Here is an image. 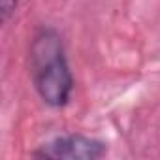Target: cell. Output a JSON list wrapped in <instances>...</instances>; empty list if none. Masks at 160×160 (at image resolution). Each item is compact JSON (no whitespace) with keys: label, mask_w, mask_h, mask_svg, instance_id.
Returning a JSON list of instances; mask_svg holds the SVG:
<instances>
[{"label":"cell","mask_w":160,"mask_h":160,"mask_svg":"<svg viewBox=\"0 0 160 160\" xmlns=\"http://www.w3.org/2000/svg\"><path fill=\"white\" fill-rule=\"evenodd\" d=\"M30 77L40 100L53 108H64L73 94V73L66 57L62 36L53 27L36 30L28 49Z\"/></svg>","instance_id":"1"},{"label":"cell","mask_w":160,"mask_h":160,"mask_svg":"<svg viewBox=\"0 0 160 160\" xmlns=\"http://www.w3.org/2000/svg\"><path fill=\"white\" fill-rule=\"evenodd\" d=\"M30 154L51 160H100L108 154V143L94 136L64 134L40 145Z\"/></svg>","instance_id":"2"},{"label":"cell","mask_w":160,"mask_h":160,"mask_svg":"<svg viewBox=\"0 0 160 160\" xmlns=\"http://www.w3.org/2000/svg\"><path fill=\"white\" fill-rule=\"evenodd\" d=\"M19 6V0H0V19L6 25L17 12Z\"/></svg>","instance_id":"3"}]
</instances>
